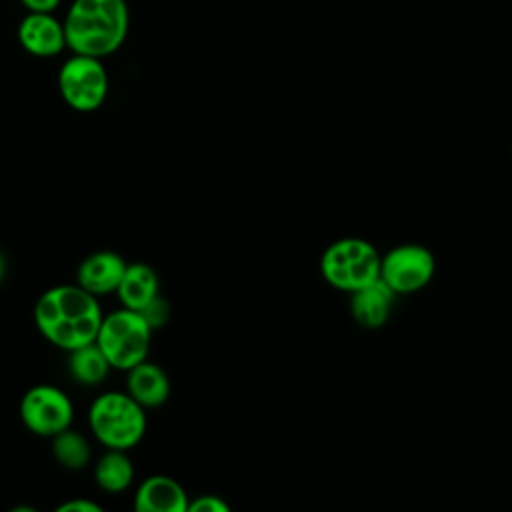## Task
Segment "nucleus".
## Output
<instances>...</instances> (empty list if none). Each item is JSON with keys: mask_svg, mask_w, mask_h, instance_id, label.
<instances>
[{"mask_svg": "<svg viewBox=\"0 0 512 512\" xmlns=\"http://www.w3.org/2000/svg\"><path fill=\"white\" fill-rule=\"evenodd\" d=\"M102 316L98 298L78 284L48 288L34 304L38 332L66 352L94 342Z\"/></svg>", "mask_w": 512, "mask_h": 512, "instance_id": "nucleus-1", "label": "nucleus"}, {"mask_svg": "<svg viewBox=\"0 0 512 512\" xmlns=\"http://www.w3.org/2000/svg\"><path fill=\"white\" fill-rule=\"evenodd\" d=\"M62 24L72 54L104 60L128 38L130 6L126 0H72Z\"/></svg>", "mask_w": 512, "mask_h": 512, "instance_id": "nucleus-2", "label": "nucleus"}, {"mask_svg": "<svg viewBox=\"0 0 512 512\" xmlns=\"http://www.w3.org/2000/svg\"><path fill=\"white\" fill-rule=\"evenodd\" d=\"M144 410L128 392H102L88 408L90 432L104 448L130 450L144 438Z\"/></svg>", "mask_w": 512, "mask_h": 512, "instance_id": "nucleus-3", "label": "nucleus"}, {"mask_svg": "<svg viewBox=\"0 0 512 512\" xmlns=\"http://www.w3.org/2000/svg\"><path fill=\"white\" fill-rule=\"evenodd\" d=\"M152 340V328L138 310L118 308L102 316L96 344L116 370H130L146 360Z\"/></svg>", "mask_w": 512, "mask_h": 512, "instance_id": "nucleus-4", "label": "nucleus"}, {"mask_svg": "<svg viewBox=\"0 0 512 512\" xmlns=\"http://www.w3.org/2000/svg\"><path fill=\"white\" fill-rule=\"evenodd\" d=\"M320 272L334 288L354 292L380 278V254L362 238H342L324 250Z\"/></svg>", "mask_w": 512, "mask_h": 512, "instance_id": "nucleus-5", "label": "nucleus"}, {"mask_svg": "<svg viewBox=\"0 0 512 512\" xmlns=\"http://www.w3.org/2000/svg\"><path fill=\"white\" fill-rule=\"evenodd\" d=\"M58 92L76 112L98 110L110 90V78L102 58L72 54L58 70Z\"/></svg>", "mask_w": 512, "mask_h": 512, "instance_id": "nucleus-6", "label": "nucleus"}, {"mask_svg": "<svg viewBox=\"0 0 512 512\" xmlns=\"http://www.w3.org/2000/svg\"><path fill=\"white\" fill-rule=\"evenodd\" d=\"M18 410L22 424L42 438H52L66 430L74 418L72 400L64 390L52 384H36L28 388Z\"/></svg>", "mask_w": 512, "mask_h": 512, "instance_id": "nucleus-7", "label": "nucleus"}, {"mask_svg": "<svg viewBox=\"0 0 512 512\" xmlns=\"http://www.w3.org/2000/svg\"><path fill=\"white\" fill-rule=\"evenodd\" d=\"M434 256L422 244H400L380 256V278L394 294L422 290L434 274Z\"/></svg>", "mask_w": 512, "mask_h": 512, "instance_id": "nucleus-8", "label": "nucleus"}, {"mask_svg": "<svg viewBox=\"0 0 512 512\" xmlns=\"http://www.w3.org/2000/svg\"><path fill=\"white\" fill-rule=\"evenodd\" d=\"M22 50L36 58H54L66 48L64 24L54 12H26L16 28Z\"/></svg>", "mask_w": 512, "mask_h": 512, "instance_id": "nucleus-9", "label": "nucleus"}, {"mask_svg": "<svg viewBox=\"0 0 512 512\" xmlns=\"http://www.w3.org/2000/svg\"><path fill=\"white\" fill-rule=\"evenodd\" d=\"M126 260L112 250H98L88 254L76 270V284L86 292L98 296H106L116 292L120 278L126 270Z\"/></svg>", "mask_w": 512, "mask_h": 512, "instance_id": "nucleus-10", "label": "nucleus"}, {"mask_svg": "<svg viewBox=\"0 0 512 512\" xmlns=\"http://www.w3.org/2000/svg\"><path fill=\"white\" fill-rule=\"evenodd\" d=\"M188 494L170 476L154 474L140 482L134 494V508L138 512H186Z\"/></svg>", "mask_w": 512, "mask_h": 512, "instance_id": "nucleus-11", "label": "nucleus"}, {"mask_svg": "<svg viewBox=\"0 0 512 512\" xmlns=\"http://www.w3.org/2000/svg\"><path fill=\"white\" fill-rule=\"evenodd\" d=\"M394 298V290L382 278H378L352 292L350 312L360 326L378 328L388 320Z\"/></svg>", "mask_w": 512, "mask_h": 512, "instance_id": "nucleus-12", "label": "nucleus"}, {"mask_svg": "<svg viewBox=\"0 0 512 512\" xmlns=\"http://www.w3.org/2000/svg\"><path fill=\"white\" fill-rule=\"evenodd\" d=\"M126 392L144 408H158L170 396V380L166 372L148 360L126 370Z\"/></svg>", "mask_w": 512, "mask_h": 512, "instance_id": "nucleus-13", "label": "nucleus"}, {"mask_svg": "<svg viewBox=\"0 0 512 512\" xmlns=\"http://www.w3.org/2000/svg\"><path fill=\"white\" fill-rule=\"evenodd\" d=\"M160 294L156 270L144 262L126 264V270L116 288V296L124 308L142 310L154 296Z\"/></svg>", "mask_w": 512, "mask_h": 512, "instance_id": "nucleus-14", "label": "nucleus"}, {"mask_svg": "<svg viewBox=\"0 0 512 512\" xmlns=\"http://www.w3.org/2000/svg\"><path fill=\"white\" fill-rule=\"evenodd\" d=\"M94 480L108 494L124 492L134 480V466L126 450L108 448L94 466Z\"/></svg>", "mask_w": 512, "mask_h": 512, "instance_id": "nucleus-15", "label": "nucleus"}, {"mask_svg": "<svg viewBox=\"0 0 512 512\" xmlns=\"http://www.w3.org/2000/svg\"><path fill=\"white\" fill-rule=\"evenodd\" d=\"M110 368V362L106 360L104 352L98 348L96 342L84 344L68 352V372L82 386L100 384L108 376Z\"/></svg>", "mask_w": 512, "mask_h": 512, "instance_id": "nucleus-16", "label": "nucleus"}, {"mask_svg": "<svg viewBox=\"0 0 512 512\" xmlns=\"http://www.w3.org/2000/svg\"><path fill=\"white\" fill-rule=\"evenodd\" d=\"M52 454L66 470H82L92 456L88 440L70 426L52 436Z\"/></svg>", "mask_w": 512, "mask_h": 512, "instance_id": "nucleus-17", "label": "nucleus"}, {"mask_svg": "<svg viewBox=\"0 0 512 512\" xmlns=\"http://www.w3.org/2000/svg\"><path fill=\"white\" fill-rule=\"evenodd\" d=\"M138 312L144 316L148 326L152 330H156V328H160V326H164L168 322V318H170V304H168V300L162 294H158Z\"/></svg>", "mask_w": 512, "mask_h": 512, "instance_id": "nucleus-18", "label": "nucleus"}, {"mask_svg": "<svg viewBox=\"0 0 512 512\" xmlns=\"http://www.w3.org/2000/svg\"><path fill=\"white\" fill-rule=\"evenodd\" d=\"M188 510L190 512H226L228 506L218 496L204 494V496H198L196 500L188 502Z\"/></svg>", "mask_w": 512, "mask_h": 512, "instance_id": "nucleus-19", "label": "nucleus"}, {"mask_svg": "<svg viewBox=\"0 0 512 512\" xmlns=\"http://www.w3.org/2000/svg\"><path fill=\"white\" fill-rule=\"evenodd\" d=\"M102 506L94 500H86V498H70L66 502H62L56 512H100Z\"/></svg>", "mask_w": 512, "mask_h": 512, "instance_id": "nucleus-20", "label": "nucleus"}, {"mask_svg": "<svg viewBox=\"0 0 512 512\" xmlns=\"http://www.w3.org/2000/svg\"><path fill=\"white\" fill-rule=\"evenodd\" d=\"M26 12H54L62 0H18Z\"/></svg>", "mask_w": 512, "mask_h": 512, "instance_id": "nucleus-21", "label": "nucleus"}, {"mask_svg": "<svg viewBox=\"0 0 512 512\" xmlns=\"http://www.w3.org/2000/svg\"><path fill=\"white\" fill-rule=\"evenodd\" d=\"M4 272H6V262H4V256H2V252H0V282H2V278H4Z\"/></svg>", "mask_w": 512, "mask_h": 512, "instance_id": "nucleus-22", "label": "nucleus"}]
</instances>
